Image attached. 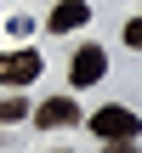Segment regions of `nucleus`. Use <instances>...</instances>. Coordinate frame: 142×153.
<instances>
[{
	"label": "nucleus",
	"instance_id": "obj_1",
	"mask_svg": "<svg viewBox=\"0 0 142 153\" xmlns=\"http://www.w3.org/2000/svg\"><path fill=\"white\" fill-rule=\"evenodd\" d=\"M91 131H97L102 142H125V136H142V119L131 108H114V102H108V108L91 114Z\"/></svg>",
	"mask_w": 142,
	"mask_h": 153
},
{
	"label": "nucleus",
	"instance_id": "obj_2",
	"mask_svg": "<svg viewBox=\"0 0 142 153\" xmlns=\"http://www.w3.org/2000/svg\"><path fill=\"white\" fill-rule=\"evenodd\" d=\"M102 74H108V51H102V45H80V51H74V62H68V85H80V91H85V85H97Z\"/></svg>",
	"mask_w": 142,
	"mask_h": 153
},
{
	"label": "nucleus",
	"instance_id": "obj_3",
	"mask_svg": "<svg viewBox=\"0 0 142 153\" xmlns=\"http://www.w3.org/2000/svg\"><path fill=\"white\" fill-rule=\"evenodd\" d=\"M40 79V51H0V85H34Z\"/></svg>",
	"mask_w": 142,
	"mask_h": 153
},
{
	"label": "nucleus",
	"instance_id": "obj_4",
	"mask_svg": "<svg viewBox=\"0 0 142 153\" xmlns=\"http://www.w3.org/2000/svg\"><path fill=\"white\" fill-rule=\"evenodd\" d=\"M74 119H80V102H74V97H51V102L34 108V125H40V131H68Z\"/></svg>",
	"mask_w": 142,
	"mask_h": 153
},
{
	"label": "nucleus",
	"instance_id": "obj_5",
	"mask_svg": "<svg viewBox=\"0 0 142 153\" xmlns=\"http://www.w3.org/2000/svg\"><path fill=\"white\" fill-rule=\"evenodd\" d=\"M85 23H91V6H85V0H57L51 17H46L51 34H68V28H85Z\"/></svg>",
	"mask_w": 142,
	"mask_h": 153
},
{
	"label": "nucleus",
	"instance_id": "obj_6",
	"mask_svg": "<svg viewBox=\"0 0 142 153\" xmlns=\"http://www.w3.org/2000/svg\"><path fill=\"white\" fill-rule=\"evenodd\" d=\"M23 114H28V102H23V97H0V125H17Z\"/></svg>",
	"mask_w": 142,
	"mask_h": 153
},
{
	"label": "nucleus",
	"instance_id": "obj_7",
	"mask_svg": "<svg viewBox=\"0 0 142 153\" xmlns=\"http://www.w3.org/2000/svg\"><path fill=\"white\" fill-rule=\"evenodd\" d=\"M125 45H131V51H142V17H131V23H125Z\"/></svg>",
	"mask_w": 142,
	"mask_h": 153
},
{
	"label": "nucleus",
	"instance_id": "obj_8",
	"mask_svg": "<svg viewBox=\"0 0 142 153\" xmlns=\"http://www.w3.org/2000/svg\"><path fill=\"white\" fill-rule=\"evenodd\" d=\"M108 153H137V136H125V142H102Z\"/></svg>",
	"mask_w": 142,
	"mask_h": 153
}]
</instances>
